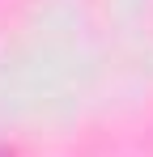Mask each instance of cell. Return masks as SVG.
Here are the masks:
<instances>
[{
  "label": "cell",
  "mask_w": 153,
  "mask_h": 157,
  "mask_svg": "<svg viewBox=\"0 0 153 157\" xmlns=\"http://www.w3.org/2000/svg\"><path fill=\"white\" fill-rule=\"evenodd\" d=\"M0 157H13V153H4V149H0Z\"/></svg>",
  "instance_id": "1"
}]
</instances>
